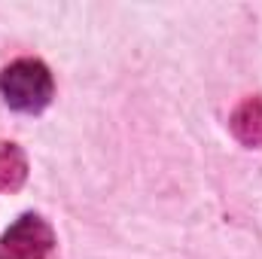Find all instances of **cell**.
I'll return each mask as SVG.
<instances>
[{"label":"cell","mask_w":262,"mask_h":259,"mask_svg":"<svg viewBox=\"0 0 262 259\" xmlns=\"http://www.w3.org/2000/svg\"><path fill=\"white\" fill-rule=\"evenodd\" d=\"M0 95L18 113H40L52 101V73L34 58L12 61L0 73Z\"/></svg>","instance_id":"1"},{"label":"cell","mask_w":262,"mask_h":259,"mask_svg":"<svg viewBox=\"0 0 262 259\" xmlns=\"http://www.w3.org/2000/svg\"><path fill=\"white\" fill-rule=\"evenodd\" d=\"M6 253L12 259H46L52 250V232L40 217H21L6 235H3Z\"/></svg>","instance_id":"2"},{"label":"cell","mask_w":262,"mask_h":259,"mask_svg":"<svg viewBox=\"0 0 262 259\" xmlns=\"http://www.w3.org/2000/svg\"><path fill=\"white\" fill-rule=\"evenodd\" d=\"M25 180V156L12 143H0V189H12Z\"/></svg>","instance_id":"3"},{"label":"cell","mask_w":262,"mask_h":259,"mask_svg":"<svg viewBox=\"0 0 262 259\" xmlns=\"http://www.w3.org/2000/svg\"><path fill=\"white\" fill-rule=\"evenodd\" d=\"M0 259H9V256H0Z\"/></svg>","instance_id":"4"}]
</instances>
